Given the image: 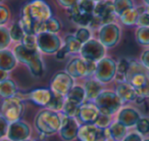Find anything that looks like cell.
<instances>
[{
  "mask_svg": "<svg viewBox=\"0 0 149 141\" xmlns=\"http://www.w3.org/2000/svg\"><path fill=\"white\" fill-rule=\"evenodd\" d=\"M96 3L93 0H80L78 3V8L80 13H93Z\"/></svg>",
  "mask_w": 149,
  "mask_h": 141,
  "instance_id": "d590c367",
  "label": "cell"
},
{
  "mask_svg": "<svg viewBox=\"0 0 149 141\" xmlns=\"http://www.w3.org/2000/svg\"><path fill=\"white\" fill-rule=\"evenodd\" d=\"M106 141H110V140H106Z\"/></svg>",
  "mask_w": 149,
  "mask_h": 141,
  "instance_id": "680465c9",
  "label": "cell"
},
{
  "mask_svg": "<svg viewBox=\"0 0 149 141\" xmlns=\"http://www.w3.org/2000/svg\"><path fill=\"white\" fill-rule=\"evenodd\" d=\"M8 126V122L2 116H0V138H2L4 135L7 134Z\"/></svg>",
  "mask_w": 149,
  "mask_h": 141,
  "instance_id": "ee69618b",
  "label": "cell"
},
{
  "mask_svg": "<svg viewBox=\"0 0 149 141\" xmlns=\"http://www.w3.org/2000/svg\"><path fill=\"white\" fill-rule=\"evenodd\" d=\"M109 124H110V116H107V114H104L100 112L97 120H96V122H95L96 126L101 129H105V128H107Z\"/></svg>",
  "mask_w": 149,
  "mask_h": 141,
  "instance_id": "60d3db41",
  "label": "cell"
},
{
  "mask_svg": "<svg viewBox=\"0 0 149 141\" xmlns=\"http://www.w3.org/2000/svg\"><path fill=\"white\" fill-rule=\"evenodd\" d=\"M17 57L10 50H0V68L5 72H10L17 66Z\"/></svg>",
  "mask_w": 149,
  "mask_h": 141,
  "instance_id": "44dd1931",
  "label": "cell"
},
{
  "mask_svg": "<svg viewBox=\"0 0 149 141\" xmlns=\"http://www.w3.org/2000/svg\"><path fill=\"white\" fill-rule=\"evenodd\" d=\"M10 17V13L9 9L4 5L0 4V26H3L4 24H6Z\"/></svg>",
  "mask_w": 149,
  "mask_h": 141,
  "instance_id": "b9f144b4",
  "label": "cell"
},
{
  "mask_svg": "<svg viewBox=\"0 0 149 141\" xmlns=\"http://www.w3.org/2000/svg\"><path fill=\"white\" fill-rule=\"evenodd\" d=\"M81 55L84 59L90 61L98 62L103 57H105V46L99 40L90 39L82 45Z\"/></svg>",
  "mask_w": 149,
  "mask_h": 141,
  "instance_id": "30bf717a",
  "label": "cell"
},
{
  "mask_svg": "<svg viewBox=\"0 0 149 141\" xmlns=\"http://www.w3.org/2000/svg\"><path fill=\"white\" fill-rule=\"evenodd\" d=\"M61 29V24L57 19L51 17L50 19L46 20L44 23H42L41 28H40V33L41 32H48V33L56 34Z\"/></svg>",
  "mask_w": 149,
  "mask_h": 141,
  "instance_id": "83f0119b",
  "label": "cell"
},
{
  "mask_svg": "<svg viewBox=\"0 0 149 141\" xmlns=\"http://www.w3.org/2000/svg\"><path fill=\"white\" fill-rule=\"evenodd\" d=\"M146 10V5H142V6H138V7H134V8L130 9L127 13H125L123 15L120 17V21L122 22V24H124L125 26H135L137 24L138 21L139 15L142 13Z\"/></svg>",
  "mask_w": 149,
  "mask_h": 141,
  "instance_id": "7402d4cb",
  "label": "cell"
},
{
  "mask_svg": "<svg viewBox=\"0 0 149 141\" xmlns=\"http://www.w3.org/2000/svg\"><path fill=\"white\" fill-rule=\"evenodd\" d=\"M116 92L118 95V97L122 99L123 102L136 101L139 96L138 94H137L136 90H135L130 84L127 83V82L118 83V85L116 86Z\"/></svg>",
  "mask_w": 149,
  "mask_h": 141,
  "instance_id": "d6986e66",
  "label": "cell"
},
{
  "mask_svg": "<svg viewBox=\"0 0 149 141\" xmlns=\"http://www.w3.org/2000/svg\"><path fill=\"white\" fill-rule=\"evenodd\" d=\"M99 41L105 46V48L114 47L120 39V28L118 24L110 23L100 27L98 33Z\"/></svg>",
  "mask_w": 149,
  "mask_h": 141,
  "instance_id": "8fae6325",
  "label": "cell"
},
{
  "mask_svg": "<svg viewBox=\"0 0 149 141\" xmlns=\"http://www.w3.org/2000/svg\"><path fill=\"white\" fill-rule=\"evenodd\" d=\"M93 1L95 3H97V2H101V1H104V0H93Z\"/></svg>",
  "mask_w": 149,
  "mask_h": 141,
  "instance_id": "816d5d0a",
  "label": "cell"
},
{
  "mask_svg": "<svg viewBox=\"0 0 149 141\" xmlns=\"http://www.w3.org/2000/svg\"><path fill=\"white\" fill-rule=\"evenodd\" d=\"M108 137H110L108 128L101 129L95 124L83 125L78 131L80 141H106Z\"/></svg>",
  "mask_w": 149,
  "mask_h": 141,
  "instance_id": "9c48e42d",
  "label": "cell"
},
{
  "mask_svg": "<svg viewBox=\"0 0 149 141\" xmlns=\"http://www.w3.org/2000/svg\"><path fill=\"white\" fill-rule=\"evenodd\" d=\"M85 98H86L85 89H84V87H81V86H74L70 90V92L66 94V99L79 104V105H81L83 103Z\"/></svg>",
  "mask_w": 149,
  "mask_h": 141,
  "instance_id": "d4e9b609",
  "label": "cell"
},
{
  "mask_svg": "<svg viewBox=\"0 0 149 141\" xmlns=\"http://www.w3.org/2000/svg\"><path fill=\"white\" fill-rule=\"evenodd\" d=\"M143 141H149V138H146V139H143Z\"/></svg>",
  "mask_w": 149,
  "mask_h": 141,
  "instance_id": "11a10c76",
  "label": "cell"
},
{
  "mask_svg": "<svg viewBox=\"0 0 149 141\" xmlns=\"http://www.w3.org/2000/svg\"><path fill=\"white\" fill-rule=\"evenodd\" d=\"M94 100H95V105L98 107L99 112L107 116L116 114L118 110H120L123 104L122 99L118 97L116 92L110 90L101 91Z\"/></svg>",
  "mask_w": 149,
  "mask_h": 141,
  "instance_id": "277c9868",
  "label": "cell"
},
{
  "mask_svg": "<svg viewBox=\"0 0 149 141\" xmlns=\"http://www.w3.org/2000/svg\"><path fill=\"white\" fill-rule=\"evenodd\" d=\"M52 96V90L46 88L35 89L30 93V99L35 104L40 106H47Z\"/></svg>",
  "mask_w": 149,
  "mask_h": 141,
  "instance_id": "ffe728a7",
  "label": "cell"
},
{
  "mask_svg": "<svg viewBox=\"0 0 149 141\" xmlns=\"http://www.w3.org/2000/svg\"><path fill=\"white\" fill-rule=\"evenodd\" d=\"M100 112L98 107L95 105V103H84L81 104L78 110V112L76 117L80 122H82L85 125L95 124Z\"/></svg>",
  "mask_w": 149,
  "mask_h": 141,
  "instance_id": "9a60e30c",
  "label": "cell"
},
{
  "mask_svg": "<svg viewBox=\"0 0 149 141\" xmlns=\"http://www.w3.org/2000/svg\"><path fill=\"white\" fill-rule=\"evenodd\" d=\"M112 2H113L114 13L118 17L135 7V3L133 0H112Z\"/></svg>",
  "mask_w": 149,
  "mask_h": 141,
  "instance_id": "4316f807",
  "label": "cell"
},
{
  "mask_svg": "<svg viewBox=\"0 0 149 141\" xmlns=\"http://www.w3.org/2000/svg\"><path fill=\"white\" fill-rule=\"evenodd\" d=\"M94 17L93 13H78L77 15H74L70 17V20L72 23L77 24L80 27H89L91 24L92 20Z\"/></svg>",
  "mask_w": 149,
  "mask_h": 141,
  "instance_id": "f1b7e54d",
  "label": "cell"
},
{
  "mask_svg": "<svg viewBox=\"0 0 149 141\" xmlns=\"http://www.w3.org/2000/svg\"><path fill=\"white\" fill-rule=\"evenodd\" d=\"M36 38L38 49L46 54L56 53L61 48V40L54 33L41 32L36 35Z\"/></svg>",
  "mask_w": 149,
  "mask_h": 141,
  "instance_id": "ba28073f",
  "label": "cell"
},
{
  "mask_svg": "<svg viewBox=\"0 0 149 141\" xmlns=\"http://www.w3.org/2000/svg\"><path fill=\"white\" fill-rule=\"evenodd\" d=\"M140 62L145 68L149 70V48L142 52V54L140 56Z\"/></svg>",
  "mask_w": 149,
  "mask_h": 141,
  "instance_id": "7dc6e473",
  "label": "cell"
},
{
  "mask_svg": "<svg viewBox=\"0 0 149 141\" xmlns=\"http://www.w3.org/2000/svg\"><path fill=\"white\" fill-rule=\"evenodd\" d=\"M74 37L77 38L78 41H79L80 43L84 44L91 39V32H90V30L88 29V28L81 27L77 30Z\"/></svg>",
  "mask_w": 149,
  "mask_h": 141,
  "instance_id": "74e56055",
  "label": "cell"
},
{
  "mask_svg": "<svg viewBox=\"0 0 149 141\" xmlns=\"http://www.w3.org/2000/svg\"><path fill=\"white\" fill-rule=\"evenodd\" d=\"M57 1L62 7H65V8L68 9L76 6L79 3L80 0H57Z\"/></svg>",
  "mask_w": 149,
  "mask_h": 141,
  "instance_id": "bcb514c9",
  "label": "cell"
},
{
  "mask_svg": "<svg viewBox=\"0 0 149 141\" xmlns=\"http://www.w3.org/2000/svg\"><path fill=\"white\" fill-rule=\"evenodd\" d=\"M79 107H80L79 104L74 103V102L70 101V100L66 99L65 101H64V104H63V107H62V110H63V112H64V114H66V116H68V117H72V118H74V117L77 114Z\"/></svg>",
  "mask_w": 149,
  "mask_h": 141,
  "instance_id": "8d00e7d4",
  "label": "cell"
},
{
  "mask_svg": "<svg viewBox=\"0 0 149 141\" xmlns=\"http://www.w3.org/2000/svg\"><path fill=\"white\" fill-rule=\"evenodd\" d=\"M9 34H10L11 40H13L15 42H22L24 37L26 36L25 32H24L22 26L19 25V23H15L11 26L10 30H9Z\"/></svg>",
  "mask_w": 149,
  "mask_h": 141,
  "instance_id": "836d02e7",
  "label": "cell"
},
{
  "mask_svg": "<svg viewBox=\"0 0 149 141\" xmlns=\"http://www.w3.org/2000/svg\"><path fill=\"white\" fill-rule=\"evenodd\" d=\"M135 38L141 46H149V27H138L135 33Z\"/></svg>",
  "mask_w": 149,
  "mask_h": 141,
  "instance_id": "1f68e13d",
  "label": "cell"
},
{
  "mask_svg": "<svg viewBox=\"0 0 149 141\" xmlns=\"http://www.w3.org/2000/svg\"><path fill=\"white\" fill-rule=\"evenodd\" d=\"M140 119V114L134 107H124L118 112V122L126 126L127 128H129V127L136 126V124Z\"/></svg>",
  "mask_w": 149,
  "mask_h": 141,
  "instance_id": "e0dca14e",
  "label": "cell"
},
{
  "mask_svg": "<svg viewBox=\"0 0 149 141\" xmlns=\"http://www.w3.org/2000/svg\"><path fill=\"white\" fill-rule=\"evenodd\" d=\"M13 53H15V57H17V59L19 61L23 62V64H27V66L40 55L39 49H31V48L24 46L23 44L15 46Z\"/></svg>",
  "mask_w": 149,
  "mask_h": 141,
  "instance_id": "ac0fdd59",
  "label": "cell"
},
{
  "mask_svg": "<svg viewBox=\"0 0 149 141\" xmlns=\"http://www.w3.org/2000/svg\"><path fill=\"white\" fill-rule=\"evenodd\" d=\"M28 68L30 70V73L35 78H40L44 74V64L42 61L41 56L36 57L30 64H28Z\"/></svg>",
  "mask_w": 149,
  "mask_h": 141,
  "instance_id": "4dcf8cb0",
  "label": "cell"
},
{
  "mask_svg": "<svg viewBox=\"0 0 149 141\" xmlns=\"http://www.w3.org/2000/svg\"><path fill=\"white\" fill-rule=\"evenodd\" d=\"M84 89H85L87 99H95L102 91V86L101 83L97 80H88L86 81Z\"/></svg>",
  "mask_w": 149,
  "mask_h": 141,
  "instance_id": "603a6c76",
  "label": "cell"
},
{
  "mask_svg": "<svg viewBox=\"0 0 149 141\" xmlns=\"http://www.w3.org/2000/svg\"><path fill=\"white\" fill-rule=\"evenodd\" d=\"M123 141H143V137L140 133L138 132H132L126 135Z\"/></svg>",
  "mask_w": 149,
  "mask_h": 141,
  "instance_id": "f6af8a7d",
  "label": "cell"
},
{
  "mask_svg": "<svg viewBox=\"0 0 149 141\" xmlns=\"http://www.w3.org/2000/svg\"><path fill=\"white\" fill-rule=\"evenodd\" d=\"M2 1H3V0H0V2H2Z\"/></svg>",
  "mask_w": 149,
  "mask_h": 141,
  "instance_id": "6f0895ef",
  "label": "cell"
},
{
  "mask_svg": "<svg viewBox=\"0 0 149 141\" xmlns=\"http://www.w3.org/2000/svg\"><path fill=\"white\" fill-rule=\"evenodd\" d=\"M24 112V103L22 99L17 96L5 98L1 106V116L7 122L19 121Z\"/></svg>",
  "mask_w": 149,
  "mask_h": 141,
  "instance_id": "52a82bcc",
  "label": "cell"
},
{
  "mask_svg": "<svg viewBox=\"0 0 149 141\" xmlns=\"http://www.w3.org/2000/svg\"><path fill=\"white\" fill-rule=\"evenodd\" d=\"M30 136V127L21 121L13 122L8 126L7 137L11 141H23Z\"/></svg>",
  "mask_w": 149,
  "mask_h": 141,
  "instance_id": "2e32d148",
  "label": "cell"
},
{
  "mask_svg": "<svg viewBox=\"0 0 149 141\" xmlns=\"http://www.w3.org/2000/svg\"><path fill=\"white\" fill-rule=\"evenodd\" d=\"M126 82L129 83L141 97H149V70L140 61L130 60L126 74Z\"/></svg>",
  "mask_w": 149,
  "mask_h": 141,
  "instance_id": "7a4b0ae2",
  "label": "cell"
},
{
  "mask_svg": "<svg viewBox=\"0 0 149 141\" xmlns=\"http://www.w3.org/2000/svg\"><path fill=\"white\" fill-rule=\"evenodd\" d=\"M7 72H5V70H1L0 68V82H2V81H4V80H6L7 79Z\"/></svg>",
  "mask_w": 149,
  "mask_h": 141,
  "instance_id": "681fc988",
  "label": "cell"
},
{
  "mask_svg": "<svg viewBox=\"0 0 149 141\" xmlns=\"http://www.w3.org/2000/svg\"><path fill=\"white\" fill-rule=\"evenodd\" d=\"M137 132L141 135H146L149 133V119L141 118L136 124Z\"/></svg>",
  "mask_w": 149,
  "mask_h": 141,
  "instance_id": "f35d334b",
  "label": "cell"
},
{
  "mask_svg": "<svg viewBox=\"0 0 149 141\" xmlns=\"http://www.w3.org/2000/svg\"><path fill=\"white\" fill-rule=\"evenodd\" d=\"M136 25L138 27H149V13H147V10L139 15Z\"/></svg>",
  "mask_w": 149,
  "mask_h": 141,
  "instance_id": "7bdbcfd3",
  "label": "cell"
},
{
  "mask_svg": "<svg viewBox=\"0 0 149 141\" xmlns=\"http://www.w3.org/2000/svg\"><path fill=\"white\" fill-rule=\"evenodd\" d=\"M36 129L45 135L56 133L61 126V116L51 110H41L35 119Z\"/></svg>",
  "mask_w": 149,
  "mask_h": 141,
  "instance_id": "3957f363",
  "label": "cell"
},
{
  "mask_svg": "<svg viewBox=\"0 0 149 141\" xmlns=\"http://www.w3.org/2000/svg\"><path fill=\"white\" fill-rule=\"evenodd\" d=\"M17 88L13 80L6 79L0 82V96L3 98H9L15 96Z\"/></svg>",
  "mask_w": 149,
  "mask_h": 141,
  "instance_id": "cb8c5ba5",
  "label": "cell"
},
{
  "mask_svg": "<svg viewBox=\"0 0 149 141\" xmlns=\"http://www.w3.org/2000/svg\"><path fill=\"white\" fill-rule=\"evenodd\" d=\"M118 64L110 57H103L96 64L94 76L100 83H109L116 78Z\"/></svg>",
  "mask_w": 149,
  "mask_h": 141,
  "instance_id": "8992f818",
  "label": "cell"
},
{
  "mask_svg": "<svg viewBox=\"0 0 149 141\" xmlns=\"http://www.w3.org/2000/svg\"><path fill=\"white\" fill-rule=\"evenodd\" d=\"M83 44L80 43L74 35H68L64 37V46L68 53H78L81 51Z\"/></svg>",
  "mask_w": 149,
  "mask_h": 141,
  "instance_id": "f546056e",
  "label": "cell"
},
{
  "mask_svg": "<svg viewBox=\"0 0 149 141\" xmlns=\"http://www.w3.org/2000/svg\"><path fill=\"white\" fill-rule=\"evenodd\" d=\"M22 44L26 47L31 48V49H38L36 35H26L22 41Z\"/></svg>",
  "mask_w": 149,
  "mask_h": 141,
  "instance_id": "ab89813d",
  "label": "cell"
},
{
  "mask_svg": "<svg viewBox=\"0 0 149 141\" xmlns=\"http://www.w3.org/2000/svg\"><path fill=\"white\" fill-rule=\"evenodd\" d=\"M146 10H147V13H149V6H146Z\"/></svg>",
  "mask_w": 149,
  "mask_h": 141,
  "instance_id": "f5cc1de1",
  "label": "cell"
},
{
  "mask_svg": "<svg viewBox=\"0 0 149 141\" xmlns=\"http://www.w3.org/2000/svg\"><path fill=\"white\" fill-rule=\"evenodd\" d=\"M23 141H32V140H28V139H26V140H23Z\"/></svg>",
  "mask_w": 149,
  "mask_h": 141,
  "instance_id": "9f6ffc18",
  "label": "cell"
},
{
  "mask_svg": "<svg viewBox=\"0 0 149 141\" xmlns=\"http://www.w3.org/2000/svg\"><path fill=\"white\" fill-rule=\"evenodd\" d=\"M68 51L66 50L65 46H62V47L56 52V59H58V60L64 59V58L66 57V55H68Z\"/></svg>",
  "mask_w": 149,
  "mask_h": 141,
  "instance_id": "c3c4849f",
  "label": "cell"
},
{
  "mask_svg": "<svg viewBox=\"0 0 149 141\" xmlns=\"http://www.w3.org/2000/svg\"><path fill=\"white\" fill-rule=\"evenodd\" d=\"M63 104H64V96L52 91L51 99H50L49 103L47 104V107L51 110L57 112V110H62Z\"/></svg>",
  "mask_w": 149,
  "mask_h": 141,
  "instance_id": "d6a6232c",
  "label": "cell"
},
{
  "mask_svg": "<svg viewBox=\"0 0 149 141\" xmlns=\"http://www.w3.org/2000/svg\"><path fill=\"white\" fill-rule=\"evenodd\" d=\"M93 15L101 20L102 26L114 23L116 15L114 13L113 2L111 0H104L101 2H97L94 8Z\"/></svg>",
  "mask_w": 149,
  "mask_h": 141,
  "instance_id": "4fadbf2b",
  "label": "cell"
},
{
  "mask_svg": "<svg viewBox=\"0 0 149 141\" xmlns=\"http://www.w3.org/2000/svg\"><path fill=\"white\" fill-rule=\"evenodd\" d=\"M96 62L84 59V58L74 57L66 64V73L72 78H82L94 75L96 70Z\"/></svg>",
  "mask_w": 149,
  "mask_h": 141,
  "instance_id": "5b68a950",
  "label": "cell"
},
{
  "mask_svg": "<svg viewBox=\"0 0 149 141\" xmlns=\"http://www.w3.org/2000/svg\"><path fill=\"white\" fill-rule=\"evenodd\" d=\"M74 87V78L66 72H58L52 77L50 88L53 92L66 96L70 90Z\"/></svg>",
  "mask_w": 149,
  "mask_h": 141,
  "instance_id": "7c38bea8",
  "label": "cell"
},
{
  "mask_svg": "<svg viewBox=\"0 0 149 141\" xmlns=\"http://www.w3.org/2000/svg\"><path fill=\"white\" fill-rule=\"evenodd\" d=\"M143 3H144V5H146V6H149V0H143Z\"/></svg>",
  "mask_w": 149,
  "mask_h": 141,
  "instance_id": "f907efd6",
  "label": "cell"
},
{
  "mask_svg": "<svg viewBox=\"0 0 149 141\" xmlns=\"http://www.w3.org/2000/svg\"><path fill=\"white\" fill-rule=\"evenodd\" d=\"M51 17V7L46 1L31 0L22 7L21 20L19 23L26 35H38L42 23Z\"/></svg>",
  "mask_w": 149,
  "mask_h": 141,
  "instance_id": "6da1fadb",
  "label": "cell"
},
{
  "mask_svg": "<svg viewBox=\"0 0 149 141\" xmlns=\"http://www.w3.org/2000/svg\"><path fill=\"white\" fill-rule=\"evenodd\" d=\"M79 128L80 127L78 126L77 121L72 117H68L66 114L61 116V126L59 129V133L64 141H72L76 137H78Z\"/></svg>",
  "mask_w": 149,
  "mask_h": 141,
  "instance_id": "5bb4252c",
  "label": "cell"
},
{
  "mask_svg": "<svg viewBox=\"0 0 149 141\" xmlns=\"http://www.w3.org/2000/svg\"><path fill=\"white\" fill-rule=\"evenodd\" d=\"M2 141H11L10 139H4V140H2Z\"/></svg>",
  "mask_w": 149,
  "mask_h": 141,
  "instance_id": "db71d44e",
  "label": "cell"
},
{
  "mask_svg": "<svg viewBox=\"0 0 149 141\" xmlns=\"http://www.w3.org/2000/svg\"><path fill=\"white\" fill-rule=\"evenodd\" d=\"M108 130H109L110 138H112L113 141H123V139L127 135V127L120 124V122L111 124Z\"/></svg>",
  "mask_w": 149,
  "mask_h": 141,
  "instance_id": "484cf974",
  "label": "cell"
},
{
  "mask_svg": "<svg viewBox=\"0 0 149 141\" xmlns=\"http://www.w3.org/2000/svg\"><path fill=\"white\" fill-rule=\"evenodd\" d=\"M11 38L9 34V30L0 26V50L5 49L10 44Z\"/></svg>",
  "mask_w": 149,
  "mask_h": 141,
  "instance_id": "e575fe53",
  "label": "cell"
}]
</instances>
